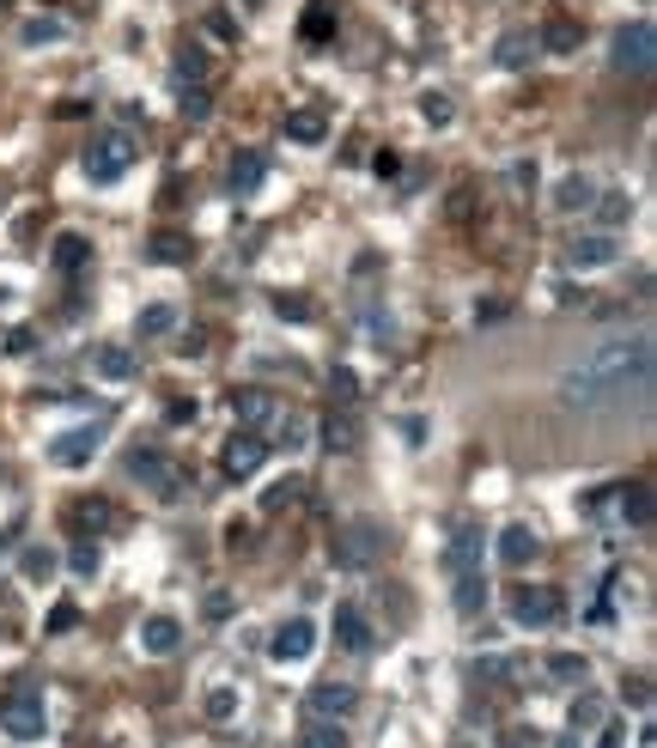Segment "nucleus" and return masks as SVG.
I'll list each match as a JSON object with an SVG mask.
<instances>
[{
    "instance_id": "f257e3e1",
    "label": "nucleus",
    "mask_w": 657,
    "mask_h": 748,
    "mask_svg": "<svg viewBox=\"0 0 657 748\" xmlns=\"http://www.w3.org/2000/svg\"><path fill=\"white\" fill-rule=\"evenodd\" d=\"M645 384H651V335L633 329V335L603 341L597 353H584L578 365H566L560 402L572 414H609L627 396H645Z\"/></svg>"
},
{
    "instance_id": "f03ea898",
    "label": "nucleus",
    "mask_w": 657,
    "mask_h": 748,
    "mask_svg": "<svg viewBox=\"0 0 657 748\" xmlns=\"http://www.w3.org/2000/svg\"><path fill=\"white\" fill-rule=\"evenodd\" d=\"M128 165H134V134H122V128L92 134V146H86V177L92 183H116Z\"/></svg>"
},
{
    "instance_id": "7ed1b4c3",
    "label": "nucleus",
    "mask_w": 657,
    "mask_h": 748,
    "mask_svg": "<svg viewBox=\"0 0 657 748\" xmlns=\"http://www.w3.org/2000/svg\"><path fill=\"white\" fill-rule=\"evenodd\" d=\"M615 67L633 73V80H645V73L657 67V31H651V19H627L615 31Z\"/></svg>"
},
{
    "instance_id": "20e7f679",
    "label": "nucleus",
    "mask_w": 657,
    "mask_h": 748,
    "mask_svg": "<svg viewBox=\"0 0 657 748\" xmlns=\"http://www.w3.org/2000/svg\"><path fill=\"white\" fill-rule=\"evenodd\" d=\"M372 554H384V530L378 523H341V530L329 536V560L359 572V566H372Z\"/></svg>"
},
{
    "instance_id": "39448f33",
    "label": "nucleus",
    "mask_w": 657,
    "mask_h": 748,
    "mask_svg": "<svg viewBox=\"0 0 657 748\" xmlns=\"http://www.w3.org/2000/svg\"><path fill=\"white\" fill-rule=\"evenodd\" d=\"M128 475L159 499H177V487H183V475H177V463L165 451H128Z\"/></svg>"
},
{
    "instance_id": "423d86ee",
    "label": "nucleus",
    "mask_w": 657,
    "mask_h": 748,
    "mask_svg": "<svg viewBox=\"0 0 657 748\" xmlns=\"http://www.w3.org/2000/svg\"><path fill=\"white\" fill-rule=\"evenodd\" d=\"M0 730L19 736V742H37V736L49 730L43 700H37V694H7V700H0Z\"/></svg>"
},
{
    "instance_id": "0eeeda50",
    "label": "nucleus",
    "mask_w": 657,
    "mask_h": 748,
    "mask_svg": "<svg viewBox=\"0 0 657 748\" xmlns=\"http://www.w3.org/2000/svg\"><path fill=\"white\" fill-rule=\"evenodd\" d=\"M560 615H566V609H560V590H542V584H536V590H530V584L511 590V621H518V627H554Z\"/></svg>"
},
{
    "instance_id": "6e6552de",
    "label": "nucleus",
    "mask_w": 657,
    "mask_h": 748,
    "mask_svg": "<svg viewBox=\"0 0 657 748\" xmlns=\"http://www.w3.org/2000/svg\"><path fill=\"white\" fill-rule=\"evenodd\" d=\"M104 432H110V420H92V426H73V432H61L55 444H49V457L61 463V469H80V463H92V451L104 444Z\"/></svg>"
},
{
    "instance_id": "1a4fd4ad",
    "label": "nucleus",
    "mask_w": 657,
    "mask_h": 748,
    "mask_svg": "<svg viewBox=\"0 0 657 748\" xmlns=\"http://www.w3.org/2000/svg\"><path fill=\"white\" fill-rule=\"evenodd\" d=\"M311 645H317V627H311L305 615H292V621H280V627H274L268 657H274V663H305V657H311Z\"/></svg>"
},
{
    "instance_id": "9d476101",
    "label": "nucleus",
    "mask_w": 657,
    "mask_h": 748,
    "mask_svg": "<svg viewBox=\"0 0 657 748\" xmlns=\"http://www.w3.org/2000/svg\"><path fill=\"white\" fill-rule=\"evenodd\" d=\"M609 262H621V238L615 232H578L566 244V268H609Z\"/></svg>"
},
{
    "instance_id": "9b49d317",
    "label": "nucleus",
    "mask_w": 657,
    "mask_h": 748,
    "mask_svg": "<svg viewBox=\"0 0 657 748\" xmlns=\"http://www.w3.org/2000/svg\"><path fill=\"white\" fill-rule=\"evenodd\" d=\"M262 457H268V444H262L256 432H232V438H226V451H219V463H226L232 481H250V475L262 469Z\"/></svg>"
},
{
    "instance_id": "f8f14e48",
    "label": "nucleus",
    "mask_w": 657,
    "mask_h": 748,
    "mask_svg": "<svg viewBox=\"0 0 657 748\" xmlns=\"http://www.w3.org/2000/svg\"><path fill=\"white\" fill-rule=\"evenodd\" d=\"M305 706H311V718H323V724H341V718H353L359 694H353L347 682H317V688L305 694Z\"/></svg>"
},
{
    "instance_id": "ddd939ff",
    "label": "nucleus",
    "mask_w": 657,
    "mask_h": 748,
    "mask_svg": "<svg viewBox=\"0 0 657 748\" xmlns=\"http://www.w3.org/2000/svg\"><path fill=\"white\" fill-rule=\"evenodd\" d=\"M335 645L353 651V657H365V651L378 645V633H372V621H365L359 603H341V609H335Z\"/></svg>"
},
{
    "instance_id": "4468645a",
    "label": "nucleus",
    "mask_w": 657,
    "mask_h": 748,
    "mask_svg": "<svg viewBox=\"0 0 657 748\" xmlns=\"http://www.w3.org/2000/svg\"><path fill=\"white\" fill-rule=\"evenodd\" d=\"M493 548H499V566H511V572H524V566L542 554V542H536V530H530V523H505Z\"/></svg>"
},
{
    "instance_id": "2eb2a0df",
    "label": "nucleus",
    "mask_w": 657,
    "mask_h": 748,
    "mask_svg": "<svg viewBox=\"0 0 657 748\" xmlns=\"http://www.w3.org/2000/svg\"><path fill=\"white\" fill-rule=\"evenodd\" d=\"M445 572L451 578H463V572H481V523H457L451 530V554H445Z\"/></svg>"
},
{
    "instance_id": "dca6fc26",
    "label": "nucleus",
    "mask_w": 657,
    "mask_h": 748,
    "mask_svg": "<svg viewBox=\"0 0 657 748\" xmlns=\"http://www.w3.org/2000/svg\"><path fill=\"white\" fill-rule=\"evenodd\" d=\"M524 676H530L524 657H505V651H493V657L475 663V682H481V688H518Z\"/></svg>"
},
{
    "instance_id": "f3484780",
    "label": "nucleus",
    "mask_w": 657,
    "mask_h": 748,
    "mask_svg": "<svg viewBox=\"0 0 657 748\" xmlns=\"http://www.w3.org/2000/svg\"><path fill=\"white\" fill-rule=\"evenodd\" d=\"M140 645L153 651V657H171V651L183 645V627H177L171 615H146V621H140Z\"/></svg>"
},
{
    "instance_id": "a211bd4d",
    "label": "nucleus",
    "mask_w": 657,
    "mask_h": 748,
    "mask_svg": "<svg viewBox=\"0 0 657 748\" xmlns=\"http://www.w3.org/2000/svg\"><path fill=\"white\" fill-rule=\"evenodd\" d=\"M262 177H268V159H262V153H238L232 171H226V189H232V195H256Z\"/></svg>"
},
{
    "instance_id": "6ab92c4d",
    "label": "nucleus",
    "mask_w": 657,
    "mask_h": 748,
    "mask_svg": "<svg viewBox=\"0 0 657 748\" xmlns=\"http://www.w3.org/2000/svg\"><path fill=\"white\" fill-rule=\"evenodd\" d=\"M195 256V244L183 238V232H153V238H146V262H165V268H177V262H189Z\"/></svg>"
},
{
    "instance_id": "aec40b11",
    "label": "nucleus",
    "mask_w": 657,
    "mask_h": 748,
    "mask_svg": "<svg viewBox=\"0 0 657 748\" xmlns=\"http://www.w3.org/2000/svg\"><path fill=\"white\" fill-rule=\"evenodd\" d=\"M67 523H73V530H110V523H116V511H110V499H73L67 505Z\"/></svg>"
},
{
    "instance_id": "412c9836",
    "label": "nucleus",
    "mask_w": 657,
    "mask_h": 748,
    "mask_svg": "<svg viewBox=\"0 0 657 748\" xmlns=\"http://www.w3.org/2000/svg\"><path fill=\"white\" fill-rule=\"evenodd\" d=\"M49 256H55V268H61V274H80V268L92 262V244H86L80 232H61V238L49 244Z\"/></svg>"
},
{
    "instance_id": "4be33fe9",
    "label": "nucleus",
    "mask_w": 657,
    "mask_h": 748,
    "mask_svg": "<svg viewBox=\"0 0 657 748\" xmlns=\"http://www.w3.org/2000/svg\"><path fill=\"white\" fill-rule=\"evenodd\" d=\"M92 365H98V378H110V384H128L134 371H140V365H134V353H128V347H116V341H110V347H98V353H92Z\"/></svg>"
},
{
    "instance_id": "5701e85b",
    "label": "nucleus",
    "mask_w": 657,
    "mask_h": 748,
    "mask_svg": "<svg viewBox=\"0 0 657 748\" xmlns=\"http://www.w3.org/2000/svg\"><path fill=\"white\" fill-rule=\"evenodd\" d=\"M542 49H554V55H566V49H578L584 43V25L578 19H566V13H554L548 25H542V37H536Z\"/></svg>"
},
{
    "instance_id": "b1692460",
    "label": "nucleus",
    "mask_w": 657,
    "mask_h": 748,
    "mask_svg": "<svg viewBox=\"0 0 657 748\" xmlns=\"http://www.w3.org/2000/svg\"><path fill=\"white\" fill-rule=\"evenodd\" d=\"M548 676L566 682V688H584V682H591V657H584V651H554L548 657Z\"/></svg>"
},
{
    "instance_id": "393cba45",
    "label": "nucleus",
    "mask_w": 657,
    "mask_h": 748,
    "mask_svg": "<svg viewBox=\"0 0 657 748\" xmlns=\"http://www.w3.org/2000/svg\"><path fill=\"white\" fill-rule=\"evenodd\" d=\"M615 499H621V517L633 523V530H645V523H651V481H633V487H615Z\"/></svg>"
},
{
    "instance_id": "a878e982",
    "label": "nucleus",
    "mask_w": 657,
    "mask_h": 748,
    "mask_svg": "<svg viewBox=\"0 0 657 748\" xmlns=\"http://www.w3.org/2000/svg\"><path fill=\"white\" fill-rule=\"evenodd\" d=\"M603 718H609V706H603V694H591V688H584V694L566 706V724H572V736H578V730H597Z\"/></svg>"
},
{
    "instance_id": "bb28decb",
    "label": "nucleus",
    "mask_w": 657,
    "mask_h": 748,
    "mask_svg": "<svg viewBox=\"0 0 657 748\" xmlns=\"http://www.w3.org/2000/svg\"><path fill=\"white\" fill-rule=\"evenodd\" d=\"M530 55H536V37H530V31H505V37H499V49H493V61H499V67H511V73H518Z\"/></svg>"
},
{
    "instance_id": "cd10ccee",
    "label": "nucleus",
    "mask_w": 657,
    "mask_h": 748,
    "mask_svg": "<svg viewBox=\"0 0 657 748\" xmlns=\"http://www.w3.org/2000/svg\"><path fill=\"white\" fill-rule=\"evenodd\" d=\"M451 590H457V615H481V609H487V578H481V572L451 578Z\"/></svg>"
},
{
    "instance_id": "c85d7f7f",
    "label": "nucleus",
    "mask_w": 657,
    "mask_h": 748,
    "mask_svg": "<svg viewBox=\"0 0 657 748\" xmlns=\"http://www.w3.org/2000/svg\"><path fill=\"white\" fill-rule=\"evenodd\" d=\"M55 572H61V560H55L49 548H25V554H19V578H25V584H49Z\"/></svg>"
},
{
    "instance_id": "c756f323",
    "label": "nucleus",
    "mask_w": 657,
    "mask_h": 748,
    "mask_svg": "<svg viewBox=\"0 0 657 748\" xmlns=\"http://www.w3.org/2000/svg\"><path fill=\"white\" fill-rule=\"evenodd\" d=\"M299 37H305V43H329V37H335V7H329V0H311Z\"/></svg>"
},
{
    "instance_id": "7c9ffc66",
    "label": "nucleus",
    "mask_w": 657,
    "mask_h": 748,
    "mask_svg": "<svg viewBox=\"0 0 657 748\" xmlns=\"http://www.w3.org/2000/svg\"><path fill=\"white\" fill-rule=\"evenodd\" d=\"M329 134V122L317 110H299V116H286V140H299V146H317Z\"/></svg>"
},
{
    "instance_id": "2f4dec72",
    "label": "nucleus",
    "mask_w": 657,
    "mask_h": 748,
    "mask_svg": "<svg viewBox=\"0 0 657 748\" xmlns=\"http://www.w3.org/2000/svg\"><path fill=\"white\" fill-rule=\"evenodd\" d=\"M420 122H426V128H451V122H457V104H451L445 92H426V98H420Z\"/></svg>"
},
{
    "instance_id": "473e14b6",
    "label": "nucleus",
    "mask_w": 657,
    "mask_h": 748,
    "mask_svg": "<svg viewBox=\"0 0 657 748\" xmlns=\"http://www.w3.org/2000/svg\"><path fill=\"white\" fill-rule=\"evenodd\" d=\"M98 566H104L98 542H73V548H67V572H73V578H98Z\"/></svg>"
},
{
    "instance_id": "72a5a7b5",
    "label": "nucleus",
    "mask_w": 657,
    "mask_h": 748,
    "mask_svg": "<svg viewBox=\"0 0 657 748\" xmlns=\"http://www.w3.org/2000/svg\"><path fill=\"white\" fill-rule=\"evenodd\" d=\"M299 748H347V730H341V724L311 718V724H305V736H299Z\"/></svg>"
},
{
    "instance_id": "f704fd0d",
    "label": "nucleus",
    "mask_w": 657,
    "mask_h": 748,
    "mask_svg": "<svg viewBox=\"0 0 657 748\" xmlns=\"http://www.w3.org/2000/svg\"><path fill=\"white\" fill-rule=\"evenodd\" d=\"M597 219H603V232H621L627 219H633V201H627V195H603V201H597Z\"/></svg>"
},
{
    "instance_id": "c9c22d12",
    "label": "nucleus",
    "mask_w": 657,
    "mask_h": 748,
    "mask_svg": "<svg viewBox=\"0 0 657 748\" xmlns=\"http://www.w3.org/2000/svg\"><path fill=\"white\" fill-rule=\"evenodd\" d=\"M591 201H597V183H591V177H566V183H560V207H566V213H572V207H591Z\"/></svg>"
},
{
    "instance_id": "e433bc0d",
    "label": "nucleus",
    "mask_w": 657,
    "mask_h": 748,
    "mask_svg": "<svg viewBox=\"0 0 657 748\" xmlns=\"http://www.w3.org/2000/svg\"><path fill=\"white\" fill-rule=\"evenodd\" d=\"M323 438L335 444V451H353V444H359V426H353V414H329V426H323Z\"/></svg>"
},
{
    "instance_id": "4c0bfd02",
    "label": "nucleus",
    "mask_w": 657,
    "mask_h": 748,
    "mask_svg": "<svg viewBox=\"0 0 657 748\" xmlns=\"http://www.w3.org/2000/svg\"><path fill=\"white\" fill-rule=\"evenodd\" d=\"M171 323H177L171 305H146V311H140V335H146V341H153V335H171Z\"/></svg>"
},
{
    "instance_id": "58836bf2",
    "label": "nucleus",
    "mask_w": 657,
    "mask_h": 748,
    "mask_svg": "<svg viewBox=\"0 0 657 748\" xmlns=\"http://www.w3.org/2000/svg\"><path fill=\"white\" fill-rule=\"evenodd\" d=\"M274 311H280L286 323H305V317H311V298H305V292H274Z\"/></svg>"
},
{
    "instance_id": "ea45409f",
    "label": "nucleus",
    "mask_w": 657,
    "mask_h": 748,
    "mask_svg": "<svg viewBox=\"0 0 657 748\" xmlns=\"http://www.w3.org/2000/svg\"><path fill=\"white\" fill-rule=\"evenodd\" d=\"M232 408H238V414H244V420H262V414H268V408H274V402H268V396H262V390H232Z\"/></svg>"
},
{
    "instance_id": "a19ab883",
    "label": "nucleus",
    "mask_w": 657,
    "mask_h": 748,
    "mask_svg": "<svg viewBox=\"0 0 657 748\" xmlns=\"http://www.w3.org/2000/svg\"><path fill=\"white\" fill-rule=\"evenodd\" d=\"M274 438L286 444V451H299V444H305L311 432H305V420H299V414H280V426H274Z\"/></svg>"
},
{
    "instance_id": "79ce46f5",
    "label": "nucleus",
    "mask_w": 657,
    "mask_h": 748,
    "mask_svg": "<svg viewBox=\"0 0 657 748\" xmlns=\"http://www.w3.org/2000/svg\"><path fill=\"white\" fill-rule=\"evenodd\" d=\"M232 712H238V694H232V688H213V694H207V718H213V724H226Z\"/></svg>"
},
{
    "instance_id": "37998d69",
    "label": "nucleus",
    "mask_w": 657,
    "mask_h": 748,
    "mask_svg": "<svg viewBox=\"0 0 657 748\" xmlns=\"http://www.w3.org/2000/svg\"><path fill=\"white\" fill-rule=\"evenodd\" d=\"M19 37H25V43H31V49H37V43H61V37H67V31H61V25H55V19H31V25H25V31H19Z\"/></svg>"
},
{
    "instance_id": "c03bdc74",
    "label": "nucleus",
    "mask_w": 657,
    "mask_h": 748,
    "mask_svg": "<svg viewBox=\"0 0 657 748\" xmlns=\"http://www.w3.org/2000/svg\"><path fill=\"white\" fill-rule=\"evenodd\" d=\"M207 110H213L207 86H183V116H189V122H207Z\"/></svg>"
},
{
    "instance_id": "a18cd8bd",
    "label": "nucleus",
    "mask_w": 657,
    "mask_h": 748,
    "mask_svg": "<svg viewBox=\"0 0 657 748\" xmlns=\"http://www.w3.org/2000/svg\"><path fill=\"white\" fill-rule=\"evenodd\" d=\"M299 493H305V481H280V487H274V493H268L262 505H268V511H286V505L299 499Z\"/></svg>"
},
{
    "instance_id": "49530a36",
    "label": "nucleus",
    "mask_w": 657,
    "mask_h": 748,
    "mask_svg": "<svg viewBox=\"0 0 657 748\" xmlns=\"http://www.w3.org/2000/svg\"><path fill=\"white\" fill-rule=\"evenodd\" d=\"M165 420H171V426H189V420H195V396H171V402H165Z\"/></svg>"
},
{
    "instance_id": "de8ad7c7",
    "label": "nucleus",
    "mask_w": 657,
    "mask_h": 748,
    "mask_svg": "<svg viewBox=\"0 0 657 748\" xmlns=\"http://www.w3.org/2000/svg\"><path fill=\"white\" fill-rule=\"evenodd\" d=\"M177 73H183V86H201V73H207V67H201L195 49H183V55H177Z\"/></svg>"
},
{
    "instance_id": "09e8293b",
    "label": "nucleus",
    "mask_w": 657,
    "mask_h": 748,
    "mask_svg": "<svg viewBox=\"0 0 657 748\" xmlns=\"http://www.w3.org/2000/svg\"><path fill=\"white\" fill-rule=\"evenodd\" d=\"M226 615H232V596L213 590V596H207V621H226Z\"/></svg>"
},
{
    "instance_id": "8fccbe9b",
    "label": "nucleus",
    "mask_w": 657,
    "mask_h": 748,
    "mask_svg": "<svg viewBox=\"0 0 657 748\" xmlns=\"http://www.w3.org/2000/svg\"><path fill=\"white\" fill-rule=\"evenodd\" d=\"M372 171H378V177H384V183H390V177H396V171H402V159H396V153H390V146H384V153H378V159H372Z\"/></svg>"
},
{
    "instance_id": "3c124183",
    "label": "nucleus",
    "mask_w": 657,
    "mask_h": 748,
    "mask_svg": "<svg viewBox=\"0 0 657 748\" xmlns=\"http://www.w3.org/2000/svg\"><path fill=\"white\" fill-rule=\"evenodd\" d=\"M627 694H633L627 706H651V682H645V676H633V682H627Z\"/></svg>"
},
{
    "instance_id": "603ef678",
    "label": "nucleus",
    "mask_w": 657,
    "mask_h": 748,
    "mask_svg": "<svg viewBox=\"0 0 657 748\" xmlns=\"http://www.w3.org/2000/svg\"><path fill=\"white\" fill-rule=\"evenodd\" d=\"M73 621H80V609H55V615H49V627H55V633H67Z\"/></svg>"
},
{
    "instance_id": "864d4df0",
    "label": "nucleus",
    "mask_w": 657,
    "mask_h": 748,
    "mask_svg": "<svg viewBox=\"0 0 657 748\" xmlns=\"http://www.w3.org/2000/svg\"><path fill=\"white\" fill-rule=\"evenodd\" d=\"M621 742H627V736H621V724H609V730H603V742H597V748H621Z\"/></svg>"
},
{
    "instance_id": "5fc2aeb1",
    "label": "nucleus",
    "mask_w": 657,
    "mask_h": 748,
    "mask_svg": "<svg viewBox=\"0 0 657 748\" xmlns=\"http://www.w3.org/2000/svg\"><path fill=\"white\" fill-rule=\"evenodd\" d=\"M554 748H578V736H566V742H554Z\"/></svg>"
}]
</instances>
